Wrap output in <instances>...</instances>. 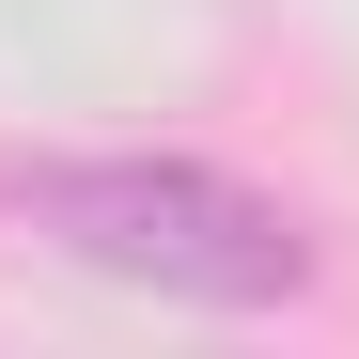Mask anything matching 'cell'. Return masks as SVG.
Segmentation results:
<instances>
[{"mask_svg":"<svg viewBox=\"0 0 359 359\" xmlns=\"http://www.w3.org/2000/svg\"><path fill=\"white\" fill-rule=\"evenodd\" d=\"M0 219L172 313H297L328 266L313 219L219 156H0Z\"/></svg>","mask_w":359,"mask_h":359,"instance_id":"obj_1","label":"cell"}]
</instances>
